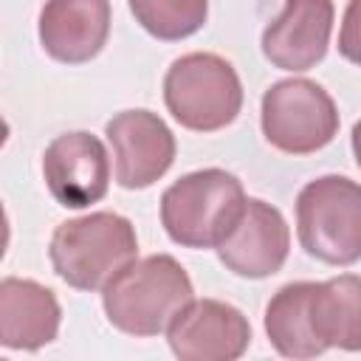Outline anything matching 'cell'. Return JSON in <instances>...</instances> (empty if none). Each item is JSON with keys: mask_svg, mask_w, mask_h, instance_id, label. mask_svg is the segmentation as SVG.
<instances>
[{"mask_svg": "<svg viewBox=\"0 0 361 361\" xmlns=\"http://www.w3.org/2000/svg\"><path fill=\"white\" fill-rule=\"evenodd\" d=\"M248 197L226 169H197L161 195V223L183 248H217L237 226Z\"/></svg>", "mask_w": 361, "mask_h": 361, "instance_id": "cell-2", "label": "cell"}, {"mask_svg": "<svg viewBox=\"0 0 361 361\" xmlns=\"http://www.w3.org/2000/svg\"><path fill=\"white\" fill-rule=\"evenodd\" d=\"M310 288L313 282H290L279 288L265 307V333L274 350L285 358H313L327 350L316 338L310 324V313H307Z\"/></svg>", "mask_w": 361, "mask_h": 361, "instance_id": "cell-15", "label": "cell"}, {"mask_svg": "<svg viewBox=\"0 0 361 361\" xmlns=\"http://www.w3.org/2000/svg\"><path fill=\"white\" fill-rule=\"evenodd\" d=\"M104 135L116 161V180L124 189H147L175 161V135L161 116L149 110H124L113 116Z\"/></svg>", "mask_w": 361, "mask_h": 361, "instance_id": "cell-9", "label": "cell"}, {"mask_svg": "<svg viewBox=\"0 0 361 361\" xmlns=\"http://www.w3.org/2000/svg\"><path fill=\"white\" fill-rule=\"evenodd\" d=\"M135 254V228L116 212H93L59 223L48 248L56 276L76 290L104 288Z\"/></svg>", "mask_w": 361, "mask_h": 361, "instance_id": "cell-3", "label": "cell"}, {"mask_svg": "<svg viewBox=\"0 0 361 361\" xmlns=\"http://www.w3.org/2000/svg\"><path fill=\"white\" fill-rule=\"evenodd\" d=\"M333 31V0H285L262 31V54L274 68L307 71L324 59Z\"/></svg>", "mask_w": 361, "mask_h": 361, "instance_id": "cell-11", "label": "cell"}, {"mask_svg": "<svg viewBox=\"0 0 361 361\" xmlns=\"http://www.w3.org/2000/svg\"><path fill=\"white\" fill-rule=\"evenodd\" d=\"M42 178L51 197L65 209H85L107 195L110 158L104 144L85 130L56 135L42 155Z\"/></svg>", "mask_w": 361, "mask_h": 361, "instance_id": "cell-8", "label": "cell"}, {"mask_svg": "<svg viewBox=\"0 0 361 361\" xmlns=\"http://www.w3.org/2000/svg\"><path fill=\"white\" fill-rule=\"evenodd\" d=\"M164 102L172 118L195 133L231 124L243 107V85L231 62L195 51L175 59L164 76Z\"/></svg>", "mask_w": 361, "mask_h": 361, "instance_id": "cell-4", "label": "cell"}, {"mask_svg": "<svg viewBox=\"0 0 361 361\" xmlns=\"http://www.w3.org/2000/svg\"><path fill=\"white\" fill-rule=\"evenodd\" d=\"M135 23L155 39H183L203 28L209 0H127Z\"/></svg>", "mask_w": 361, "mask_h": 361, "instance_id": "cell-16", "label": "cell"}, {"mask_svg": "<svg viewBox=\"0 0 361 361\" xmlns=\"http://www.w3.org/2000/svg\"><path fill=\"white\" fill-rule=\"evenodd\" d=\"M338 133V110L330 93L310 79L274 82L262 96V135L288 155H310Z\"/></svg>", "mask_w": 361, "mask_h": 361, "instance_id": "cell-6", "label": "cell"}, {"mask_svg": "<svg viewBox=\"0 0 361 361\" xmlns=\"http://www.w3.org/2000/svg\"><path fill=\"white\" fill-rule=\"evenodd\" d=\"M288 248L290 231L282 212L265 200L248 197L237 226L217 245V257L237 276L265 279L285 265Z\"/></svg>", "mask_w": 361, "mask_h": 361, "instance_id": "cell-10", "label": "cell"}, {"mask_svg": "<svg viewBox=\"0 0 361 361\" xmlns=\"http://www.w3.org/2000/svg\"><path fill=\"white\" fill-rule=\"evenodd\" d=\"M110 37V0H45L39 11V42L56 62L93 59Z\"/></svg>", "mask_w": 361, "mask_h": 361, "instance_id": "cell-12", "label": "cell"}, {"mask_svg": "<svg viewBox=\"0 0 361 361\" xmlns=\"http://www.w3.org/2000/svg\"><path fill=\"white\" fill-rule=\"evenodd\" d=\"M166 338L180 361H234L251 344V324L228 302L192 299L169 322Z\"/></svg>", "mask_w": 361, "mask_h": 361, "instance_id": "cell-7", "label": "cell"}, {"mask_svg": "<svg viewBox=\"0 0 361 361\" xmlns=\"http://www.w3.org/2000/svg\"><path fill=\"white\" fill-rule=\"evenodd\" d=\"M102 290L107 322L127 336H158L192 302V279L169 254L127 262Z\"/></svg>", "mask_w": 361, "mask_h": 361, "instance_id": "cell-1", "label": "cell"}, {"mask_svg": "<svg viewBox=\"0 0 361 361\" xmlns=\"http://www.w3.org/2000/svg\"><path fill=\"white\" fill-rule=\"evenodd\" d=\"M338 54L347 62L361 65V0H350L344 8V20L338 31Z\"/></svg>", "mask_w": 361, "mask_h": 361, "instance_id": "cell-17", "label": "cell"}, {"mask_svg": "<svg viewBox=\"0 0 361 361\" xmlns=\"http://www.w3.org/2000/svg\"><path fill=\"white\" fill-rule=\"evenodd\" d=\"M59 302L51 288L6 276L0 282V344L6 350H39L59 333Z\"/></svg>", "mask_w": 361, "mask_h": 361, "instance_id": "cell-13", "label": "cell"}, {"mask_svg": "<svg viewBox=\"0 0 361 361\" xmlns=\"http://www.w3.org/2000/svg\"><path fill=\"white\" fill-rule=\"evenodd\" d=\"M307 313L313 333L324 347L361 350V276L341 274L327 282H313Z\"/></svg>", "mask_w": 361, "mask_h": 361, "instance_id": "cell-14", "label": "cell"}, {"mask_svg": "<svg viewBox=\"0 0 361 361\" xmlns=\"http://www.w3.org/2000/svg\"><path fill=\"white\" fill-rule=\"evenodd\" d=\"M296 231L302 248L327 265L361 259V183L344 175L310 180L296 197Z\"/></svg>", "mask_w": 361, "mask_h": 361, "instance_id": "cell-5", "label": "cell"}, {"mask_svg": "<svg viewBox=\"0 0 361 361\" xmlns=\"http://www.w3.org/2000/svg\"><path fill=\"white\" fill-rule=\"evenodd\" d=\"M353 155H355V164L361 166V121H355L353 127Z\"/></svg>", "mask_w": 361, "mask_h": 361, "instance_id": "cell-18", "label": "cell"}]
</instances>
